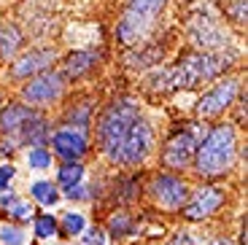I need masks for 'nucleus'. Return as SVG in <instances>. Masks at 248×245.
I'll list each match as a JSON object with an SVG mask.
<instances>
[{"mask_svg": "<svg viewBox=\"0 0 248 245\" xmlns=\"http://www.w3.org/2000/svg\"><path fill=\"white\" fill-rule=\"evenodd\" d=\"M232 57L224 51H192L184 54L173 68L154 70L146 78V89L151 92H178V89H197V86L216 81L224 76V70L232 65Z\"/></svg>", "mask_w": 248, "mask_h": 245, "instance_id": "obj_1", "label": "nucleus"}, {"mask_svg": "<svg viewBox=\"0 0 248 245\" xmlns=\"http://www.w3.org/2000/svg\"><path fill=\"white\" fill-rule=\"evenodd\" d=\"M237 153H240V140H237L235 124L232 122L213 124L200 138L189 170L202 181H216V178H224L235 170Z\"/></svg>", "mask_w": 248, "mask_h": 245, "instance_id": "obj_2", "label": "nucleus"}, {"mask_svg": "<svg viewBox=\"0 0 248 245\" xmlns=\"http://www.w3.org/2000/svg\"><path fill=\"white\" fill-rule=\"evenodd\" d=\"M143 116L138 100L132 97H113L111 103H106V108L97 113V119L92 122L94 129V148L103 159L111 165V159L116 156L119 146L124 143L130 127L135 124V119Z\"/></svg>", "mask_w": 248, "mask_h": 245, "instance_id": "obj_3", "label": "nucleus"}, {"mask_svg": "<svg viewBox=\"0 0 248 245\" xmlns=\"http://www.w3.org/2000/svg\"><path fill=\"white\" fill-rule=\"evenodd\" d=\"M165 6H168V0H127V6L116 22V41L127 49L143 43V38L156 25Z\"/></svg>", "mask_w": 248, "mask_h": 245, "instance_id": "obj_4", "label": "nucleus"}, {"mask_svg": "<svg viewBox=\"0 0 248 245\" xmlns=\"http://www.w3.org/2000/svg\"><path fill=\"white\" fill-rule=\"evenodd\" d=\"M205 124L200 122H192L186 124V127H178L173 132V135L165 140V146H162V153H159V162L165 170L170 172H184L192 167V159H194V151H197V143L200 138L205 135Z\"/></svg>", "mask_w": 248, "mask_h": 245, "instance_id": "obj_5", "label": "nucleus"}, {"mask_svg": "<svg viewBox=\"0 0 248 245\" xmlns=\"http://www.w3.org/2000/svg\"><path fill=\"white\" fill-rule=\"evenodd\" d=\"M156 151V135L154 127L149 124V119L138 116L135 124L130 127L124 143L119 146L116 156L111 159L113 167H124V170H132V167H143L146 162L154 156Z\"/></svg>", "mask_w": 248, "mask_h": 245, "instance_id": "obj_6", "label": "nucleus"}, {"mask_svg": "<svg viewBox=\"0 0 248 245\" xmlns=\"http://www.w3.org/2000/svg\"><path fill=\"white\" fill-rule=\"evenodd\" d=\"M143 191H146V197L151 199L154 208L165 210V213H178L184 208L189 191H192V184L181 172L162 170L149 178V184H143Z\"/></svg>", "mask_w": 248, "mask_h": 245, "instance_id": "obj_7", "label": "nucleus"}, {"mask_svg": "<svg viewBox=\"0 0 248 245\" xmlns=\"http://www.w3.org/2000/svg\"><path fill=\"white\" fill-rule=\"evenodd\" d=\"M240 92H243V86H240V78H237V76H221V78H216V84H213L211 89H205V92L200 94L197 105H194V116H197L200 122H211V119L224 116V113L235 105V100Z\"/></svg>", "mask_w": 248, "mask_h": 245, "instance_id": "obj_8", "label": "nucleus"}, {"mask_svg": "<svg viewBox=\"0 0 248 245\" xmlns=\"http://www.w3.org/2000/svg\"><path fill=\"white\" fill-rule=\"evenodd\" d=\"M227 202V189L221 184H211L205 181L200 186H192L189 197H186L184 208L178 210L184 215V221L189 224H200V221H208L221 210V205Z\"/></svg>", "mask_w": 248, "mask_h": 245, "instance_id": "obj_9", "label": "nucleus"}, {"mask_svg": "<svg viewBox=\"0 0 248 245\" xmlns=\"http://www.w3.org/2000/svg\"><path fill=\"white\" fill-rule=\"evenodd\" d=\"M57 65V49L54 46H32V49L19 51L6 68V78L11 84H25L35 76L46 73Z\"/></svg>", "mask_w": 248, "mask_h": 245, "instance_id": "obj_10", "label": "nucleus"}, {"mask_svg": "<svg viewBox=\"0 0 248 245\" xmlns=\"http://www.w3.org/2000/svg\"><path fill=\"white\" fill-rule=\"evenodd\" d=\"M62 94H65V81L57 73V68L46 70V73L35 76V78L25 81V84L19 86V100L35 110L51 108L54 103L62 100Z\"/></svg>", "mask_w": 248, "mask_h": 245, "instance_id": "obj_11", "label": "nucleus"}, {"mask_svg": "<svg viewBox=\"0 0 248 245\" xmlns=\"http://www.w3.org/2000/svg\"><path fill=\"white\" fill-rule=\"evenodd\" d=\"M49 146L51 153L62 162H81L89 153V135L87 132H78L73 127H57L51 129L49 135Z\"/></svg>", "mask_w": 248, "mask_h": 245, "instance_id": "obj_12", "label": "nucleus"}, {"mask_svg": "<svg viewBox=\"0 0 248 245\" xmlns=\"http://www.w3.org/2000/svg\"><path fill=\"white\" fill-rule=\"evenodd\" d=\"M100 65V51L94 49H78V51H70L60 60V68L57 73L62 76L65 84H73V81H81L87 78L94 68Z\"/></svg>", "mask_w": 248, "mask_h": 245, "instance_id": "obj_13", "label": "nucleus"}, {"mask_svg": "<svg viewBox=\"0 0 248 245\" xmlns=\"http://www.w3.org/2000/svg\"><path fill=\"white\" fill-rule=\"evenodd\" d=\"M38 113L41 110L30 108L22 100H8V103H3V108H0V135L16 138L19 129L25 127L32 116H38Z\"/></svg>", "mask_w": 248, "mask_h": 245, "instance_id": "obj_14", "label": "nucleus"}, {"mask_svg": "<svg viewBox=\"0 0 248 245\" xmlns=\"http://www.w3.org/2000/svg\"><path fill=\"white\" fill-rule=\"evenodd\" d=\"M49 135H51V124L44 113L32 116L25 127L16 132V143L19 146H30V148H38V146H49Z\"/></svg>", "mask_w": 248, "mask_h": 245, "instance_id": "obj_15", "label": "nucleus"}, {"mask_svg": "<svg viewBox=\"0 0 248 245\" xmlns=\"http://www.w3.org/2000/svg\"><path fill=\"white\" fill-rule=\"evenodd\" d=\"M106 232H108V237H113V240L132 237V234L138 232V221L127 208H116L106 221Z\"/></svg>", "mask_w": 248, "mask_h": 245, "instance_id": "obj_16", "label": "nucleus"}, {"mask_svg": "<svg viewBox=\"0 0 248 245\" xmlns=\"http://www.w3.org/2000/svg\"><path fill=\"white\" fill-rule=\"evenodd\" d=\"M92 122H94V110H92L89 100L68 105L65 116H62V127H73L78 132H87V135H89V129H92Z\"/></svg>", "mask_w": 248, "mask_h": 245, "instance_id": "obj_17", "label": "nucleus"}, {"mask_svg": "<svg viewBox=\"0 0 248 245\" xmlns=\"http://www.w3.org/2000/svg\"><path fill=\"white\" fill-rule=\"evenodd\" d=\"M22 46H25V32L14 22H3V27H0V62L14 60L22 51Z\"/></svg>", "mask_w": 248, "mask_h": 245, "instance_id": "obj_18", "label": "nucleus"}, {"mask_svg": "<svg viewBox=\"0 0 248 245\" xmlns=\"http://www.w3.org/2000/svg\"><path fill=\"white\" fill-rule=\"evenodd\" d=\"M30 199L35 208H54L62 199V191L54 181H46V178H38L30 184Z\"/></svg>", "mask_w": 248, "mask_h": 245, "instance_id": "obj_19", "label": "nucleus"}, {"mask_svg": "<svg viewBox=\"0 0 248 245\" xmlns=\"http://www.w3.org/2000/svg\"><path fill=\"white\" fill-rule=\"evenodd\" d=\"M113 199H116L119 205H132L135 199H140V194H143V184H140V178L138 175H130V178H122L116 186H113Z\"/></svg>", "mask_w": 248, "mask_h": 245, "instance_id": "obj_20", "label": "nucleus"}, {"mask_svg": "<svg viewBox=\"0 0 248 245\" xmlns=\"http://www.w3.org/2000/svg\"><path fill=\"white\" fill-rule=\"evenodd\" d=\"M87 178V167H84V162H62L60 167H57V178L54 184L62 189H70V186L81 184Z\"/></svg>", "mask_w": 248, "mask_h": 245, "instance_id": "obj_21", "label": "nucleus"}, {"mask_svg": "<svg viewBox=\"0 0 248 245\" xmlns=\"http://www.w3.org/2000/svg\"><path fill=\"white\" fill-rule=\"evenodd\" d=\"M60 234L62 237H81V232L87 229V215L81 213V210H65L60 215Z\"/></svg>", "mask_w": 248, "mask_h": 245, "instance_id": "obj_22", "label": "nucleus"}, {"mask_svg": "<svg viewBox=\"0 0 248 245\" xmlns=\"http://www.w3.org/2000/svg\"><path fill=\"white\" fill-rule=\"evenodd\" d=\"M32 234L38 240H54L60 234V221L51 213H35L32 218Z\"/></svg>", "mask_w": 248, "mask_h": 245, "instance_id": "obj_23", "label": "nucleus"}, {"mask_svg": "<svg viewBox=\"0 0 248 245\" xmlns=\"http://www.w3.org/2000/svg\"><path fill=\"white\" fill-rule=\"evenodd\" d=\"M0 245H27V232L16 221H0Z\"/></svg>", "mask_w": 248, "mask_h": 245, "instance_id": "obj_24", "label": "nucleus"}, {"mask_svg": "<svg viewBox=\"0 0 248 245\" xmlns=\"http://www.w3.org/2000/svg\"><path fill=\"white\" fill-rule=\"evenodd\" d=\"M51 162H54V153H51L49 146H38V148H30V151H27V167L35 170V172L49 170Z\"/></svg>", "mask_w": 248, "mask_h": 245, "instance_id": "obj_25", "label": "nucleus"}, {"mask_svg": "<svg viewBox=\"0 0 248 245\" xmlns=\"http://www.w3.org/2000/svg\"><path fill=\"white\" fill-rule=\"evenodd\" d=\"M62 197H68L70 202H92L94 199V184L87 186L81 181V184L70 186V189H62Z\"/></svg>", "mask_w": 248, "mask_h": 245, "instance_id": "obj_26", "label": "nucleus"}, {"mask_svg": "<svg viewBox=\"0 0 248 245\" xmlns=\"http://www.w3.org/2000/svg\"><path fill=\"white\" fill-rule=\"evenodd\" d=\"M224 11H227V19H230L232 25H237V27L246 25V16H248V3L246 0H227Z\"/></svg>", "mask_w": 248, "mask_h": 245, "instance_id": "obj_27", "label": "nucleus"}, {"mask_svg": "<svg viewBox=\"0 0 248 245\" xmlns=\"http://www.w3.org/2000/svg\"><path fill=\"white\" fill-rule=\"evenodd\" d=\"M81 243L84 245H108V232L103 227H87L81 232Z\"/></svg>", "mask_w": 248, "mask_h": 245, "instance_id": "obj_28", "label": "nucleus"}, {"mask_svg": "<svg viewBox=\"0 0 248 245\" xmlns=\"http://www.w3.org/2000/svg\"><path fill=\"white\" fill-rule=\"evenodd\" d=\"M14 178H16V165L14 162H0V194L11 191Z\"/></svg>", "mask_w": 248, "mask_h": 245, "instance_id": "obj_29", "label": "nucleus"}, {"mask_svg": "<svg viewBox=\"0 0 248 245\" xmlns=\"http://www.w3.org/2000/svg\"><path fill=\"white\" fill-rule=\"evenodd\" d=\"M168 245H197V243H194V237H192L189 229H175V232L170 234Z\"/></svg>", "mask_w": 248, "mask_h": 245, "instance_id": "obj_30", "label": "nucleus"}, {"mask_svg": "<svg viewBox=\"0 0 248 245\" xmlns=\"http://www.w3.org/2000/svg\"><path fill=\"white\" fill-rule=\"evenodd\" d=\"M0 108H3V94H0Z\"/></svg>", "mask_w": 248, "mask_h": 245, "instance_id": "obj_31", "label": "nucleus"}, {"mask_svg": "<svg viewBox=\"0 0 248 245\" xmlns=\"http://www.w3.org/2000/svg\"><path fill=\"white\" fill-rule=\"evenodd\" d=\"M0 27H3V22H0Z\"/></svg>", "mask_w": 248, "mask_h": 245, "instance_id": "obj_32", "label": "nucleus"}, {"mask_svg": "<svg viewBox=\"0 0 248 245\" xmlns=\"http://www.w3.org/2000/svg\"><path fill=\"white\" fill-rule=\"evenodd\" d=\"M146 245H151V243H146Z\"/></svg>", "mask_w": 248, "mask_h": 245, "instance_id": "obj_33", "label": "nucleus"}]
</instances>
